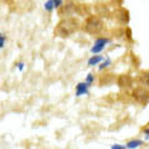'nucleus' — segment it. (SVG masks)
Instances as JSON below:
<instances>
[{"instance_id": "obj_1", "label": "nucleus", "mask_w": 149, "mask_h": 149, "mask_svg": "<svg viewBox=\"0 0 149 149\" xmlns=\"http://www.w3.org/2000/svg\"><path fill=\"white\" fill-rule=\"evenodd\" d=\"M78 27H80V24L76 19H72V17H66L61 20L57 24V26L55 27V35L58 36V37H68L71 36L72 34H74Z\"/></svg>"}, {"instance_id": "obj_2", "label": "nucleus", "mask_w": 149, "mask_h": 149, "mask_svg": "<svg viewBox=\"0 0 149 149\" xmlns=\"http://www.w3.org/2000/svg\"><path fill=\"white\" fill-rule=\"evenodd\" d=\"M83 30L91 35L100 34V32L103 30V21L95 15L88 16L86 19V21L83 22Z\"/></svg>"}, {"instance_id": "obj_3", "label": "nucleus", "mask_w": 149, "mask_h": 149, "mask_svg": "<svg viewBox=\"0 0 149 149\" xmlns=\"http://www.w3.org/2000/svg\"><path fill=\"white\" fill-rule=\"evenodd\" d=\"M133 96L138 102H141L143 104L148 103V101H149V92L147 90H144L143 87L137 88V90L133 92Z\"/></svg>"}, {"instance_id": "obj_4", "label": "nucleus", "mask_w": 149, "mask_h": 149, "mask_svg": "<svg viewBox=\"0 0 149 149\" xmlns=\"http://www.w3.org/2000/svg\"><path fill=\"white\" fill-rule=\"evenodd\" d=\"M108 42H109V40H108V39H104V37L97 39L96 42H95V46H93V47L91 49L92 54H98V52H101V51L106 47V45L108 44Z\"/></svg>"}, {"instance_id": "obj_5", "label": "nucleus", "mask_w": 149, "mask_h": 149, "mask_svg": "<svg viewBox=\"0 0 149 149\" xmlns=\"http://www.w3.org/2000/svg\"><path fill=\"white\" fill-rule=\"evenodd\" d=\"M88 83L87 82H81L78 83L76 87V96H82V95H87L88 93Z\"/></svg>"}, {"instance_id": "obj_6", "label": "nucleus", "mask_w": 149, "mask_h": 149, "mask_svg": "<svg viewBox=\"0 0 149 149\" xmlns=\"http://www.w3.org/2000/svg\"><path fill=\"white\" fill-rule=\"evenodd\" d=\"M118 85L120 87H128L132 85V78H130L129 76H127V74H124V76H120L119 77V81H118Z\"/></svg>"}, {"instance_id": "obj_7", "label": "nucleus", "mask_w": 149, "mask_h": 149, "mask_svg": "<svg viewBox=\"0 0 149 149\" xmlns=\"http://www.w3.org/2000/svg\"><path fill=\"white\" fill-rule=\"evenodd\" d=\"M139 83L146 87H149V72H142L139 74Z\"/></svg>"}, {"instance_id": "obj_8", "label": "nucleus", "mask_w": 149, "mask_h": 149, "mask_svg": "<svg viewBox=\"0 0 149 149\" xmlns=\"http://www.w3.org/2000/svg\"><path fill=\"white\" fill-rule=\"evenodd\" d=\"M102 60H103V57L102 56H92V57L88 60V66H95V65H97V63H100Z\"/></svg>"}, {"instance_id": "obj_9", "label": "nucleus", "mask_w": 149, "mask_h": 149, "mask_svg": "<svg viewBox=\"0 0 149 149\" xmlns=\"http://www.w3.org/2000/svg\"><path fill=\"white\" fill-rule=\"evenodd\" d=\"M142 143H143L142 141H130V142H128L127 147H128V148H136V147H139V146H141Z\"/></svg>"}, {"instance_id": "obj_10", "label": "nucleus", "mask_w": 149, "mask_h": 149, "mask_svg": "<svg viewBox=\"0 0 149 149\" xmlns=\"http://www.w3.org/2000/svg\"><path fill=\"white\" fill-rule=\"evenodd\" d=\"M45 8L47 9V10H50V11H51V10H54V9H55V5H54V1H52V0H49V1L45 4Z\"/></svg>"}, {"instance_id": "obj_11", "label": "nucleus", "mask_w": 149, "mask_h": 149, "mask_svg": "<svg viewBox=\"0 0 149 149\" xmlns=\"http://www.w3.org/2000/svg\"><path fill=\"white\" fill-rule=\"evenodd\" d=\"M93 80H95V78H93V74H92V73H90V74H88V76H87V80H86V82L88 83V85H91V83L93 82Z\"/></svg>"}, {"instance_id": "obj_12", "label": "nucleus", "mask_w": 149, "mask_h": 149, "mask_svg": "<svg viewBox=\"0 0 149 149\" xmlns=\"http://www.w3.org/2000/svg\"><path fill=\"white\" fill-rule=\"evenodd\" d=\"M109 63H111V61H109V60H107V61H106V62H103V65H102V66H101V70L103 68V67H107Z\"/></svg>"}, {"instance_id": "obj_13", "label": "nucleus", "mask_w": 149, "mask_h": 149, "mask_svg": "<svg viewBox=\"0 0 149 149\" xmlns=\"http://www.w3.org/2000/svg\"><path fill=\"white\" fill-rule=\"evenodd\" d=\"M112 149H124V146H112Z\"/></svg>"}, {"instance_id": "obj_14", "label": "nucleus", "mask_w": 149, "mask_h": 149, "mask_svg": "<svg viewBox=\"0 0 149 149\" xmlns=\"http://www.w3.org/2000/svg\"><path fill=\"white\" fill-rule=\"evenodd\" d=\"M144 133H146V137H147V139H149V129H148V130H146V132H144Z\"/></svg>"}]
</instances>
